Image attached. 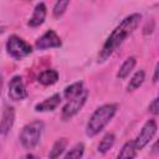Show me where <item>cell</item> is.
I'll list each match as a JSON object with an SVG mask.
<instances>
[{"label": "cell", "instance_id": "1", "mask_svg": "<svg viewBox=\"0 0 159 159\" xmlns=\"http://www.w3.org/2000/svg\"><path fill=\"white\" fill-rule=\"evenodd\" d=\"M140 19H142V15L134 12L128 15L120 21V24L111 32V35L107 37L106 42L103 43V47L98 55V62H104L124 42V40L130 34H133V31L138 27Z\"/></svg>", "mask_w": 159, "mask_h": 159}, {"label": "cell", "instance_id": "2", "mask_svg": "<svg viewBox=\"0 0 159 159\" xmlns=\"http://www.w3.org/2000/svg\"><path fill=\"white\" fill-rule=\"evenodd\" d=\"M117 112V106L113 103H107L101 107H98L92 116L89 117L87 125H86V134L88 137H94L99 132L103 130V128L111 122V119L114 117Z\"/></svg>", "mask_w": 159, "mask_h": 159}, {"label": "cell", "instance_id": "3", "mask_svg": "<svg viewBox=\"0 0 159 159\" xmlns=\"http://www.w3.org/2000/svg\"><path fill=\"white\" fill-rule=\"evenodd\" d=\"M45 124L42 120H34L27 123L22 129L19 135L20 143L25 149H32L35 148L41 138V134L43 132Z\"/></svg>", "mask_w": 159, "mask_h": 159}, {"label": "cell", "instance_id": "4", "mask_svg": "<svg viewBox=\"0 0 159 159\" xmlns=\"http://www.w3.org/2000/svg\"><path fill=\"white\" fill-rule=\"evenodd\" d=\"M5 47L9 56L15 60H21L32 52V46L16 35H11L7 39Z\"/></svg>", "mask_w": 159, "mask_h": 159}, {"label": "cell", "instance_id": "5", "mask_svg": "<svg viewBox=\"0 0 159 159\" xmlns=\"http://www.w3.org/2000/svg\"><path fill=\"white\" fill-rule=\"evenodd\" d=\"M87 98H88V91L84 89L80 96H77V97L70 99V101L63 106V108H62V112H61L62 119H63V120H68V119L72 118L75 114H77V113L82 109V107L84 106Z\"/></svg>", "mask_w": 159, "mask_h": 159}, {"label": "cell", "instance_id": "6", "mask_svg": "<svg viewBox=\"0 0 159 159\" xmlns=\"http://www.w3.org/2000/svg\"><path fill=\"white\" fill-rule=\"evenodd\" d=\"M157 129H158V127H157V122L154 119H149V120H147L144 123V125L142 127L139 134L134 139V143H135V147H137L138 150L143 149L153 139V137L157 133Z\"/></svg>", "mask_w": 159, "mask_h": 159}, {"label": "cell", "instance_id": "7", "mask_svg": "<svg viewBox=\"0 0 159 159\" xmlns=\"http://www.w3.org/2000/svg\"><path fill=\"white\" fill-rule=\"evenodd\" d=\"M7 94L12 101H21L27 97V89L21 76H14L10 80Z\"/></svg>", "mask_w": 159, "mask_h": 159}, {"label": "cell", "instance_id": "8", "mask_svg": "<svg viewBox=\"0 0 159 159\" xmlns=\"http://www.w3.org/2000/svg\"><path fill=\"white\" fill-rule=\"evenodd\" d=\"M62 41L60 36L53 30H47L41 37L36 40L35 47L37 50H47V48H57L61 47Z\"/></svg>", "mask_w": 159, "mask_h": 159}, {"label": "cell", "instance_id": "9", "mask_svg": "<svg viewBox=\"0 0 159 159\" xmlns=\"http://www.w3.org/2000/svg\"><path fill=\"white\" fill-rule=\"evenodd\" d=\"M15 122V111L11 106H5L1 113V122H0V133L5 137L12 128Z\"/></svg>", "mask_w": 159, "mask_h": 159}, {"label": "cell", "instance_id": "10", "mask_svg": "<svg viewBox=\"0 0 159 159\" xmlns=\"http://www.w3.org/2000/svg\"><path fill=\"white\" fill-rule=\"evenodd\" d=\"M60 103H61V94L55 93L51 97H48V98L43 99L42 102L37 103L35 106V111L36 112H51V111L56 109Z\"/></svg>", "mask_w": 159, "mask_h": 159}, {"label": "cell", "instance_id": "11", "mask_svg": "<svg viewBox=\"0 0 159 159\" xmlns=\"http://www.w3.org/2000/svg\"><path fill=\"white\" fill-rule=\"evenodd\" d=\"M46 5H45V2H39L36 6H35V9H34V12H32V16L30 17V20H29V26H31V27H37V26H40V25H42L43 24V21H45V19H46Z\"/></svg>", "mask_w": 159, "mask_h": 159}, {"label": "cell", "instance_id": "12", "mask_svg": "<svg viewBox=\"0 0 159 159\" xmlns=\"http://www.w3.org/2000/svg\"><path fill=\"white\" fill-rule=\"evenodd\" d=\"M58 80V72L56 70H45L37 76V82L42 86H51Z\"/></svg>", "mask_w": 159, "mask_h": 159}, {"label": "cell", "instance_id": "13", "mask_svg": "<svg viewBox=\"0 0 159 159\" xmlns=\"http://www.w3.org/2000/svg\"><path fill=\"white\" fill-rule=\"evenodd\" d=\"M137 147H135V143L134 140H130V142H127L122 149L119 150L118 155H117V159H134L135 158V154H137Z\"/></svg>", "mask_w": 159, "mask_h": 159}, {"label": "cell", "instance_id": "14", "mask_svg": "<svg viewBox=\"0 0 159 159\" xmlns=\"http://www.w3.org/2000/svg\"><path fill=\"white\" fill-rule=\"evenodd\" d=\"M83 91H84V88H83V82L78 81V82L71 83L70 86H67V87L63 89V97L70 101V99H72V98L80 96Z\"/></svg>", "mask_w": 159, "mask_h": 159}, {"label": "cell", "instance_id": "15", "mask_svg": "<svg viewBox=\"0 0 159 159\" xmlns=\"http://www.w3.org/2000/svg\"><path fill=\"white\" fill-rule=\"evenodd\" d=\"M135 63H137L135 57H128V58L122 63V66L119 67V70H118V72H117V78L124 80L125 77H128L129 73L132 72V70L134 68Z\"/></svg>", "mask_w": 159, "mask_h": 159}, {"label": "cell", "instance_id": "16", "mask_svg": "<svg viewBox=\"0 0 159 159\" xmlns=\"http://www.w3.org/2000/svg\"><path fill=\"white\" fill-rule=\"evenodd\" d=\"M66 147H67V139H66V138H60V139H57V140L53 143L52 148L50 149L48 158H50V159H57V158L65 152Z\"/></svg>", "mask_w": 159, "mask_h": 159}, {"label": "cell", "instance_id": "17", "mask_svg": "<svg viewBox=\"0 0 159 159\" xmlns=\"http://www.w3.org/2000/svg\"><path fill=\"white\" fill-rule=\"evenodd\" d=\"M144 80H145V72H144L143 70L137 71V72L133 75V77L129 80V83H128V86H127V91H128V92L135 91L137 88H139V87L143 84Z\"/></svg>", "mask_w": 159, "mask_h": 159}, {"label": "cell", "instance_id": "18", "mask_svg": "<svg viewBox=\"0 0 159 159\" xmlns=\"http://www.w3.org/2000/svg\"><path fill=\"white\" fill-rule=\"evenodd\" d=\"M114 142H116V135H114L113 133H107V134L101 139V142H99V144H98V152H99L101 154L107 153V152L113 147Z\"/></svg>", "mask_w": 159, "mask_h": 159}, {"label": "cell", "instance_id": "19", "mask_svg": "<svg viewBox=\"0 0 159 159\" xmlns=\"http://www.w3.org/2000/svg\"><path fill=\"white\" fill-rule=\"evenodd\" d=\"M83 153H84V145H83V143H77V144H75L67 152V154L65 155L63 159H81L83 157Z\"/></svg>", "mask_w": 159, "mask_h": 159}, {"label": "cell", "instance_id": "20", "mask_svg": "<svg viewBox=\"0 0 159 159\" xmlns=\"http://www.w3.org/2000/svg\"><path fill=\"white\" fill-rule=\"evenodd\" d=\"M70 5V1L68 0H60L57 1L55 5H53V9H52V14L55 17H60L65 14V11L67 10V6Z\"/></svg>", "mask_w": 159, "mask_h": 159}, {"label": "cell", "instance_id": "21", "mask_svg": "<svg viewBox=\"0 0 159 159\" xmlns=\"http://www.w3.org/2000/svg\"><path fill=\"white\" fill-rule=\"evenodd\" d=\"M148 111L152 114H154V116H158L159 114V94L150 102V104L148 107Z\"/></svg>", "mask_w": 159, "mask_h": 159}, {"label": "cell", "instance_id": "22", "mask_svg": "<svg viewBox=\"0 0 159 159\" xmlns=\"http://www.w3.org/2000/svg\"><path fill=\"white\" fill-rule=\"evenodd\" d=\"M158 81H159V62L157 63L154 73H153V82H158Z\"/></svg>", "mask_w": 159, "mask_h": 159}, {"label": "cell", "instance_id": "23", "mask_svg": "<svg viewBox=\"0 0 159 159\" xmlns=\"http://www.w3.org/2000/svg\"><path fill=\"white\" fill-rule=\"evenodd\" d=\"M152 153H159V138H158L157 142L153 144V147H152Z\"/></svg>", "mask_w": 159, "mask_h": 159}, {"label": "cell", "instance_id": "24", "mask_svg": "<svg viewBox=\"0 0 159 159\" xmlns=\"http://www.w3.org/2000/svg\"><path fill=\"white\" fill-rule=\"evenodd\" d=\"M21 159H40V158L36 157V155H34V154H31V153H29V154H25Z\"/></svg>", "mask_w": 159, "mask_h": 159}]
</instances>
